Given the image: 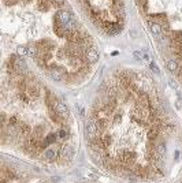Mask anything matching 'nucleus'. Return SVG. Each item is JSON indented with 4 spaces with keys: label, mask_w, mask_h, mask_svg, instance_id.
<instances>
[{
    "label": "nucleus",
    "mask_w": 182,
    "mask_h": 183,
    "mask_svg": "<svg viewBox=\"0 0 182 183\" xmlns=\"http://www.w3.org/2000/svg\"><path fill=\"white\" fill-rule=\"evenodd\" d=\"M97 133H99V126L94 118H88L85 122V135L89 141H93L94 138H97Z\"/></svg>",
    "instance_id": "obj_1"
},
{
    "label": "nucleus",
    "mask_w": 182,
    "mask_h": 183,
    "mask_svg": "<svg viewBox=\"0 0 182 183\" xmlns=\"http://www.w3.org/2000/svg\"><path fill=\"white\" fill-rule=\"evenodd\" d=\"M147 23H148V29H149V32L152 33V36H153V37H156V38L160 37V34L163 33L162 32V26H160V23H157L153 18L148 19V21H147Z\"/></svg>",
    "instance_id": "obj_2"
},
{
    "label": "nucleus",
    "mask_w": 182,
    "mask_h": 183,
    "mask_svg": "<svg viewBox=\"0 0 182 183\" xmlns=\"http://www.w3.org/2000/svg\"><path fill=\"white\" fill-rule=\"evenodd\" d=\"M99 57H100V55H99V51L96 49V48H89V49L85 52V59H86V62L90 64L96 63V62L99 60Z\"/></svg>",
    "instance_id": "obj_3"
},
{
    "label": "nucleus",
    "mask_w": 182,
    "mask_h": 183,
    "mask_svg": "<svg viewBox=\"0 0 182 183\" xmlns=\"http://www.w3.org/2000/svg\"><path fill=\"white\" fill-rule=\"evenodd\" d=\"M60 157L63 160H66V161H70L71 158L74 157V149H73V146L71 145L62 146V149H60Z\"/></svg>",
    "instance_id": "obj_4"
},
{
    "label": "nucleus",
    "mask_w": 182,
    "mask_h": 183,
    "mask_svg": "<svg viewBox=\"0 0 182 183\" xmlns=\"http://www.w3.org/2000/svg\"><path fill=\"white\" fill-rule=\"evenodd\" d=\"M56 112L62 116L63 119H66V118L69 116V108H67V105H66V102H63V101H59V102H58Z\"/></svg>",
    "instance_id": "obj_5"
},
{
    "label": "nucleus",
    "mask_w": 182,
    "mask_h": 183,
    "mask_svg": "<svg viewBox=\"0 0 182 183\" xmlns=\"http://www.w3.org/2000/svg\"><path fill=\"white\" fill-rule=\"evenodd\" d=\"M166 67H167V70H169L170 73L175 74V73H178V70H179V64H178V62H177L175 59H169L166 62Z\"/></svg>",
    "instance_id": "obj_6"
},
{
    "label": "nucleus",
    "mask_w": 182,
    "mask_h": 183,
    "mask_svg": "<svg viewBox=\"0 0 182 183\" xmlns=\"http://www.w3.org/2000/svg\"><path fill=\"white\" fill-rule=\"evenodd\" d=\"M50 77L54 79V81H58V82L63 79V74L59 69H51L50 70Z\"/></svg>",
    "instance_id": "obj_7"
},
{
    "label": "nucleus",
    "mask_w": 182,
    "mask_h": 183,
    "mask_svg": "<svg viewBox=\"0 0 182 183\" xmlns=\"http://www.w3.org/2000/svg\"><path fill=\"white\" fill-rule=\"evenodd\" d=\"M55 150L54 149H45L44 150V154H43V157L47 160V161H54L55 160Z\"/></svg>",
    "instance_id": "obj_8"
},
{
    "label": "nucleus",
    "mask_w": 182,
    "mask_h": 183,
    "mask_svg": "<svg viewBox=\"0 0 182 183\" xmlns=\"http://www.w3.org/2000/svg\"><path fill=\"white\" fill-rule=\"evenodd\" d=\"M17 53H18V56L23 57L26 55H29V48H26V47H19L17 48Z\"/></svg>",
    "instance_id": "obj_9"
},
{
    "label": "nucleus",
    "mask_w": 182,
    "mask_h": 183,
    "mask_svg": "<svg viewBox=\"0 0 182 183\" xmlns=\"http://www.w3.org/2000/svg\"><path fill=\"white\" fill-rule=\"evenodd\" d=\"M44 141L48 144V145H50V144H54V142L56 141V134H50V135H47Z\"/></svg>",
    "instance_id": "obj_10"
},
{
    "label": "nucleus",
    "mask_w": 182,
    "mask_h": 183,
    "mask_svg": "<svg viewBox=\"0 0 182 183\" xmlns=\"http://www.w3.org/2000/svg\"><path fill=\"white\" fill-rule=\"evenodd\" d=\"M100 138H101V141H103V144H104V146H106V148L110 145V142H111V137H110V135L104 134V135H100Z\"/></svg>",
    "instance_id": "obj_11"
},
{
    "label": "nucleus",
    "mask_w": 182,
    "mask_h": 183,
    "mask_svg": "<svg viewBox=\"0 0 182 183\" xmlns=\"http://www.w3.org/2000/svg\"><path fill=\"white\" fill-rule=\"evenodd\" d=\"M149 67H151V70L153 71V73L159 74V67H157V64L155 63V62H151V63H149Z\"/></svg>",
    "instance_id": "obj_12"
},
{
    "label": "nucleus",
    "mask_w": 182,
    "mask_h": 183,
    "mask_svg": "<svg viewBox=\"0 0 182 183\" xmlns=\"http://www.w3.org/2000/svg\"><path fill=\"white\" fill-rule=\"evenodd\" d=\"M58 135H59L60 138H66V137H67V131H66L64 128H62V130H59V133H58Z\"/></svg>",
    "instance_id": "obj_13"
},
{
    "label": "nucleus",
    "mask_w": 182,
    "mask_h": 183,
    "mask_svg": "<svg viewBox=\"0 0 182 183\" xmlns=\"http://www.w3.org/2000/svg\"><path fill=\"white\" fill-rule=\"evenodd\" d=\"M175 102H177V104H175L177 109H181V108H182V98H178V100H177Z\"/></svg>",
    "instance_id": "obj_14"
},
{
    "label": "nucleus",
    "mask_w": 182,
    "mask_h": 183,
    "mask_svg": "<svg viewBox=\"0 0 182 183\" xmlns=\"http://www.w3.org/2000/svg\"><path fill=\"white\" fill-rule=\"evenodd\" d=\"M133 56L136 57V59H138V60H140V59H143V55H140V52H137V51H134V52H133Z\"/></svg>",
    "instance_id": "obj_15"
},
{
    "label": "nucleus",
    "mask_w": 182,
    "mask_h": 183,
    "mask_svg": "<svg viewBox=\"0 0 182 183\" xmlns=\"http://www.w3.org/2000/svg\"><path fill=\"white\" fill-rule=\"evenodd\" d=\"M64 1H66V0H52V3H55V4H58V6L64 4Z\"/></svg>",
    "instance_id": "obj_16"
},
{
    "label": "nucleus",
    "mask_w": 182,
    "mask_h": 183,
    "mask_svg": "<svg viewBox=\"0 0 182 183\" xmlns=\"http://www.w3.org/2000/svg\"><path fill=\"white\" fill-rule=\"evenodd\" d=\"M169 83H170V86H171L173 89H175V88H177V82H174V79H170Z\"/></svg>",
    "instance_id": "obj_17"
},
{
    "label": "nucleus",
    "mask_w": 182,
    "mask_h": 183,
    "mask_svg": "<svg viewBox=\"0 0 182 183\" xmlns=\"http://www.w3.org/2000/svg\"><path fill=\"white\" fill-rule=\"evenodd\" d=\"M143 59H144V60H149V55H148L147 52H143Z\"/></svg>",
    "instance_id": "obj_18"
},
{
    "label": "nucleus",
    "mask_w": 182,
    "mask_h": 183,
    "mask_svg": "<svg viewBox=\"0 0 182 183\" xmlns=\"http://www.w3.org/2000/svg\"><path fill=\"white\" fill-rule=\"evenodd\" d=\"M130 34L133 36V38H136V36H137V33H136V30H132V32H130Z\"/></svg>",
    "instance_id": "obj_19"
}]
</instances>
